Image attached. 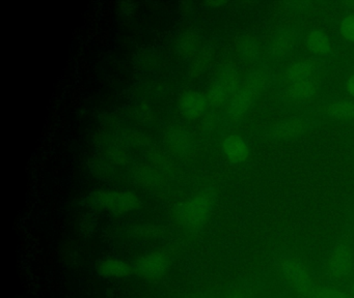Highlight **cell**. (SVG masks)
<instances>
[{
	"mask_svg": "<svg viewBox=\"0 0 354 298\" xmlns=\"http://www.w3.org/2000/svg\"><path fill=\"white\" fill-rule=\"evenodd\" d=\"M346 91L348 95L354 99V72L347 79V82L345 84Z\"/></svg>",
	"mask_w": 354,
	"mask_h": 298,
	"instance_id": "19",
	"label": "cell"
},
{
	"mask_svg": "<svg viewBox=\"0 0 354 298\" xmlns=\"http://www.w3.org/2000/svg\"><path fill=\"white\" fill-rule=\"evenodd\" d=\"M213 207V198L209 194L198 195L182 208L183 221L189 225H198L208 219Z\"/></svg>",
	"mask_w": 354,
	"mask_h": 298,
	"instance_id": "6",
	"label": "cell"
},
{
	"mask_svg": "<svg viewBox=\"0 0 354 298\" xmlns=\"http://www.w3.org/2000/svg\"><path fill=\"white\" fill-rule=\"evenodd\" d=\"M350 298H354V279L351 284V295H350Z\"/></svg>",
	"mask_w": 354,
	"mask_h": 298,
	"instance_id": "21",
	"label": "cell"
},
{
	"mask_svg": "<svg viewBox=\"0 0 354 298\" xmlns=\"http://www.w3.org/2000/svg\"><path fill=\"white\" fill-rule=\"evenodd\" d=\"M238 87H239V82H238L237 76L234 72H225L215 84L212 90L211 101L215 105H221V103L227 101V99L230 101L234 93L237 90Z\"/></svg>",
	"mask_w": 354,
	"mask_h": 298,
	"instance_id": "11",
	"label": "cell"
},
{
	"mask_svg": "<svg viewBox=\"0 0 354 298\" xmlns=\"http://www.w3.org/2000/svg\"><path fill=\"white\" fill-rule=\"evenodd\" d=\"M235 298H254V295H250V294H240V295L236 296Z\"/></svg>",
	"mask_w": 354,
	"mask_h": 298,
	"instance_id": "20",
	"label": "cell"
},
{
	"mask_svg": "<svg viewBox=\"0 0 354 298\" xmlns=\"http://www.w3.org/2000/svg\"><path fill=\"white\" fill-rule=\"evenodd\" d=\"M318 114L330 119H350L354 118V99L337 101L321 106Z\"/></svg>",
	"mask_w": 354,
	"mask_h": 298,
	"instance_id": "14",
	"label": "cell"
},
{
	"mask_svg": "<svg viewBox=\"0 0 354 298\" xmlns=\"http://www.w3.org/2000/svg\"><path fill=\"white\" fill-rule=\"evenodd\" d=\"M281 279L293 291L306 298H314L320 284L317 283L308 265L296 257H283L277 263Z\"/></svg>",
	"mask_w": 354,
	"mask_h": 298,
	"instance_id": "2",
	"label": "cell"
},
{
	"mask_svg": "<svg viewBox=\"0 0 354 298\" xmlns=\"http://www.w3.org/2000/svg\"><path fill=\"white\" fill-rule=\"evenodd\" d=\"M310 126H312V119L310 116H290L275 126L272 136L279 140H291L306 134Z\"/></svg>",
	"mask_w": 354,
	"mask_h": 298,
	"instance_id": "5",
	"label": "cell"
},
{
	"mask_svg": "<svg viewBox=\"0 0 354 298\" xmlns=\"http://www.w3.org/2000/svg\"><path fill=\"white\" fill-rule=\"evenodd\" d=\"M314 298H350V295L337 286L320 284Z\"/></svg>",
	"mask_w": 354,
	"mask_h": 298,
	"instance_id": "17",
	"label": "cell"
},
{
	"mask_svg": "<svg viewBox=\"0 0 354 298\" xmlns=\"http://www.w3.org/2000/svg\"><path fill=\"white\" fill-rule=\"evenodd\" d=\"M95 200L102 208L118 212L133 210L138 206V198L126 192H99Z\"/></svg>",
	"mask_w": 354,
	"mask_h": 298,
	"instance_id": "9",
	"label": "cell"
},
{
	"mask_svg": "<svg viewBox=\"0 0 354 298\" xmlns=\"http://www.w3.org/2000/svg\"><path fill=\"white\" fill-rule=\"evenodd\" d=\"M167 267H169V260L167 257L163 256L160 252H154L146 257H140L133 268L140 277L148 281H155L165 275Z\"/></svg>",
	"mask_w": 354,
	"mask_h": 298,
	"instance_id": "7",
	"label": "cell"
},
{
	"mask_svg": "<svg viewBox=\"0 0 354 298\" xmlns=\"http://www.w3.org/2000/svg\"><path fill=\"white\" fill-rule=\"evenodd\" d=\"M339 33L346 41L354 43V14H348L342 20Z\"/></svg>",
	"mask_w": 354,
	"mask_h": 298,
	"instance_id": "18",
	"label": "cell"
},
{
	"mask_svg": "<svg viewBox=\"0 0 354 298\" xmlns=\"http://www.w3.org/2000/svg\"><path fill=\"white\" fill-rule=\"evenodd\" d=\"M134 268L127 262L115 259H107L99 263V275L105 277H128L133 272Z\"/></svg>",
	"mask_w": 354,
	"mask_h": 298,
	"instance_id": "15",
	"label": "cell"
},
{
	"mask_svg": "<svg viewBox=\"0 0 354 298\" xmlns=\"http://www.w3.org/2000/svg\"><path fill=\"white\" fill-rule=\"evenodd\" d=\"M271 72L266 70H258L250 74L245 81L239 85L236 92L229 101L227 117L236 123L243 119L244 116L254 105L261 91L270 86Z\"/></svg>",
	"mask_w": 354,
	"mask_h": 298,
	"instance_id": "1",
	"label": "cell"
},
{
	"mask_svg": "<svg viewBox=\"0 0 354 298\" xmlns=\"http://www.w3.org/2000/svg\"><path fill=\"white\" fill-rule=\"evenodd\" d=\"M181 107L184 113L196 117L201 115L206 108V99L198 93L189 92L184 95L183 99H181Z\"/></svg>",
	"mask_w": 354,
	"mask_h": 298,
	"instance_id": "16",
	"label": "cell"
},
{
	"mask_svg": "<svg viewBox=\"0 0 354 298\" xmlns=\"http://www.w3.org/2000/svg\"><path fill=\"white\" fill-rule=\"evenodd\" d=\"M319 72H320V63L316 60H299L292 63L286 70L283 84L318 78Z\"/></svg>",
	"mask_w": 354,
	"mask_h": 298,
	"instance_id": "10",
	"label": "cell"
},
{
	"mask_svg": "<svg viewBox=\"0 0 354 298\" xmlns=\"http://www.w3.org/2000/svg\"><path fill=\"white\" fill-rule=\"evenodd\" d=\"M223 152L232 163H243L250 155V147L243 138L237 135H230L223 140Z\"/></svg>",
	"mask_w": 354,
	"mask_h": 298,
	"instance_id": "13",
	"label": "cell"
},
{
	"mask_svg": "<svg viewBox=\"0 0 354 298\" xmlns=\"http://www.w3.org/2000/svg\"><path fill=\"white\" fill-rule=\"evenodd\" d=\"M304 43L308 51L316 57H327L333 51V43L330 37L321 30H312L306 33Z\"/></svg>",
	"mask_w": 354,
	"mask_h": 298,
	"instance_id": "12",
	"label": "cell"
},
{
	"mask_svg": "<svg viewBox=\"0 0 354 298\" xmlns=\"http://www.w3.org/2000/svg\"><path fill=\"white\" fill-rule=\"evenodd\" d=\"M320 84L318 78L283 84L281 97L283 103L292 107H302L314 101Z\"/></svg>",
	"mask_w": 354,
	"mask_h": 298,
	"instance_id": "3",
	"label": "cell"
},
{
	"mask_svg": "<svg viewBox=\"0 0 354 298\" xmlns=\"http://www.w3.org/2000/svg\"><path fill=\"white\" fill-rule=\"evenodd\" d=\"M354 266V252L348 242L341 241L330 250L326 261V271L335 279H345Z\"/></svg>",
	"mask_w": 354,
	"mask_h": 298,
	"instance_id": "4",
	"label": "cell"
},
{
	"mask_svg": "<svg viewBox=\"0 0 354 298\" xmlns=\"http://www.w3.org/2000/svg\"><path fill=\"white\" fill-rule=\"evenodd\" d=\"M299 33L296 29L287 28L277 33L269 48V55L272 59L285 60L292 55L297 48Z\"/></svg>",
	"mask_w": 354,
	"mask_h": 298,
	"instance_id": "8",
	"label": "cell"
}]
</instances>
